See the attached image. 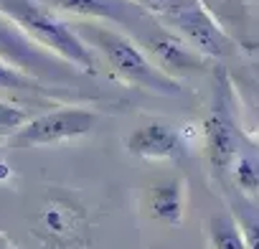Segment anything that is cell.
Returning <instances> with one entry per match:
<instances>
[{"label": "cell", "instance_id": "6da1fadb", "mask_svg": "<svg viewBox=\"0 0 259 249\" xmlns=\"http://www.w3.org/2000/svg\"><path fill=\"white\" fill-rule=\"evenodd\" d=\"M71 28L92 51H99V56L107 61V66L112 69L117 79L153 94H163V97L183 94L181 79H173L163 69H158L153 59L130 33L117 31L99 21H79Z\"/></svg>", "mask_w": 259, "mask_h": 249}, {"label": "cell", "instance_id": "7a4b0ae2", "mask_svg": "<svg viewBox=\"0 0 259 249\" xmlns=\"http://www.w3.org/2000/svg\"><path fill=\"white\" fill-rule=\"evenodd\" d=\"M0 13L18 23L26 31V36H31L46 51L74 66L79 74L97 71V54L74 33L69 23H64L38 0H0Z\"/></svg>", "mask_w": 259, "mask_h": 249}, {"label": "cell", "instance_id": "3957f363", "mask_svg": "<svg viewBox=\"0 0 259 249\" xmlns=\"http://www.w3.org/2000/svg\"><path fill=\"white\" fill-rule=\"evenodd\" d=\"M206 155L216 176H226L239 155V124L234 107V89L224 69H216L211 109L203 124Z\"/></svg>", "mask_w": 259, "mask_h": 249}, {"label": "cell", "instance_id": "277c9868", "mask_svg": "<svg viewBox=\"0 0 259 249\" xmlns=\"http://www.w3.org/2000/svg\"><path fill=\"white\" fill-rule=\"evenodd\" d=\"M0 61L49 87H59V81L76 76L74 66L36 44L18 23H13L3 13H0Z\"/></svg>", "mask_w": 259, "mask_h": 249}, {"label": "cell", "instance_id": "5b68a950", "mask_svg": "<svg viewBox=\"0 0 259 249\" xmlns=\"http://www.w3.org/2000/svg\"><path fill=\"white\" fill-rule=\"evenodd\" d=\"M158 23L183 38L191 49H196L201 56L211 59H226L239 51L236 41L208 16V11L198 0H178L173 8H168Z\"/></svg>", "mask_w": 259, "mask_h": 249}, {"label": "cell", "instance_id": "8992f818", "mask_svg": "<svg viewBox=\"0 0 259 249\" xmlns=\"http://www.w3.org/2000/svg\"><path fill=\"white\" fill-rule=\"evenodd\" d=\"M31 231L46 249H79L89 241V216L76 198L59 191L44 198Z\"/></svg>", "mask_w": 259, "mask_h": 249}, {"label": "cell", "instance_id": "52a82bcc", "mask_svg": "<svg viewBox=\"0 0 259 249\" xmlns=\"http://www.w3.org/2000/svg\"><path fill=\"white\" fill-rule=\"evenodd\" d=\"M97 112L87 107H56L38 117L26 119L18 130L11 133L8 145L11 148H44L56 145L66 140L84 138L94 130Z\"/></svg>", "mask_w": 259, "mask_h": 249}, {"label": "cell", "instance_id": "ba28073f", "mask_svg": "<svg viewBox=\"0 0 259 249\" xmlns=\"http://www.w3.org/2000/svg\"><path fill=\"white\" fill-rule=\"evenodd\" d=\"M135 36L143 38V51L148 56H153V64L173 79L188 76V74H201L208 69L206 56H201L183 38H178L176 33L163 28L155 18H150Z\"/></svg>", "mask_w": 259, "mask_h": 249}, {"label": "cell", "instance_id": "9c48e42d", "mask_svg": "<svg viewBox=\"0 0 259 249\" xmlns=\"http://www.w3.org/2000/svg\"><path fill=\"white\" fill-rule=\"evenodd\" d=\"M54 13L79 16L81 21L114 23L124 33H138L153 16H148L135 0H38Z\"/></svg>", "mask_w": 259, "mask_h": 249}, {"label": "cell", "instance_id": "30bf717a", "mask_svg": "<svg viewBox=\"0 0 259 249\" xmlns=\"http://www.w3.org/2000/svg\"><path fill=\"white\" fill-rule=\"evenodd\" d=\"M127 150L145 160H178L186 155V143L173 124L148 122L127 138Z\"/></svg>", "mask_w": 259, "mask_h": 249}, {"label": "cell", "instance_id": "8fae6325", "mask_svg": "<svg viewBox=\"0 0 259 249\" xmlns=\"http://www.w3.org/2000/svg\"><path fill=\"white\" fill-rule=\"evenodd\" d=\"M145 211L155 221L178 226L186 211V178L178 176V178L150 186L145 191Z\"/></svg>", "mask_w": 259, "mask_h": 249}, {"label": "cell", "instance_id": "7c38bea8", "mask_svg": "<svg viewBox=\"0 0 259 249\" xmlns=\"http://www.w3.org/2000/svg\"><path fill=\"white\" fill-rule=\"evenodd\" d=\"M198 3L208 11V16L234 38L239 28H244L246 21V6L244 0H198Z\"/></svg>", "mask_w": 259, "mask_h": 249}, {"label": "cell", "instance_id": "4fadbf2b", "mask_svg": "<svg viewBox=\"0 0 259 249\" xmlns=\"http://www.w3.org/2000/svg\"><path fill=\"white\" fill-rule=\"evenodd\" d=\"M208 241L211 249H246L239 224L231 214H216L208 221Z\"/></svg>", "mask_w": 259, "mask_h": 249}, {"label": "cell", "instance_id": "5bb4252c", "mask_svg": "<svg viewBox=\"0 0 259 249\" xmlns=\"http://www.w3.org/2000/svg\"><path fill=\"white\" fill-rule=\"evenodd\" d=\"M0 89H8V92H28V94H59L61 87H49V84H41L31 76H26L23 71L8 66L6 61H0Z\"/></svg>", "mask_w": 259, "mask_h": 249}, {"label": "cell", "instance_id": "9a60e30c", "mask_svg": "<svg viewBox=\"0 0 259 249\" xmlns=\"http://www.w3.org/2000/svg\"><path fill=\"white\" fill-rule=\"evenodd\" d=\"M231 216L239 224L244 246L246 249H259V209H254L246 198H236Z\"/></svg>", "mask_w": 259, "mask_h": 249}, {"label": "cell", "instance_id": "2e32d148", "mask_svg": "<svg viewBox=\"0 0 259 249\" xmlns=\"http://www.w3.org/2000/svg\"><path fill=\"white\" fill-rule=\"evenodd\" d=\"M231 173L241 191H246V193L259 191V158L256 155H236Z\"/></svg>", "mask_w": 259, "mask_h": 249}, {"label": "cell", "instance_id": "e0dca14e", "mask_svg": "<svg viewBox=\"0 0 259 249\" xmlns=\"http://www.w3.org/2000/svg\"><path fill=\"white\" fill-rule=\"evenodd\" d=\"M26 119H28V114H26L23 107L0 99V130H3V133H13V130H18Z\"/></svg>", "mask_w": 259, "mask_h": 249}, {"label": "cell", "instance_id": "ac0fdd59", "mask_svg": "<svg viewBox=\"0 0 259 249\" xmlns=\"http://www.w3.org/2000/svg\"><path fill=\"white\" fill-rule=\"evenodd\" d=\"M135 3H138V6H140V8L148 13V16H153V18L158 21V18H160L168 8H173V6L178 3V0H135Z\"/></svg>", "mask_w": 259, "mask_h": 249}, {"label": "cell", "instance_id": "d6986e66", "mask_svg": "<svg viewBox=\"0 0 259 249\" xmlns=\"http://www.w3.org/2000/svg\"><path fill=\"white\" fill-rule=\"evenodd\" d=\"M0 249H18V246H16V244H13V241L6 236V234H0Z\"/></svg>", "mask_w": 259, "mask_h": 249}, {"label": "cell", "instance_id": "ffe728a7", "mask_svg": "<svg viewBox=\"0 0 259 249\" xmlns=\"http://www.w3.org/2000/svg\"><path fill=\"white\" fill-rule=\"evenodd\" d=\"M8 176H11V168H8V165H6L3 160H0V181H6Z\"/></svg>", "mask_w": 259, "mask_h": 249}]
</instances>
